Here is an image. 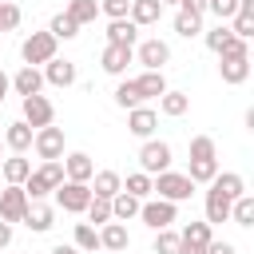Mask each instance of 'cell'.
<instances>
[{
  "mask_svg": "<svg viewBox=\"0 0 254 254\" xmlns=\"http://www.w3.org/2000/svg\"><path fill=\"white\" fill-rule=\"evenodd\" d=\"M171 163H175V151H171V143H163V139H143V147H139V171L143 175H163V171H171Z\"/></svg>",
  "mask_w": 254,
  "mask_h": 254,
  "instance_id": "3",
  "label": "cell"
},
{
  "mask_svg": "<svg viewBox=\"0 0 254 254\" xmlns=\"http://www.w3.org/2000/svg\"><path fill=\"white\" fill-rule=\"evenodd\" d=\"M179 12H190V16H202V12H206V0H179Z\"/></svg>",
  "mask_w": 254,
  "mask_h": 254,
  "instance_id": "46",
  "label": "cell"
},
{
  "mask_svg": "<svg viewBox=\"0 0 254 254\" xmlns=\"http://www.w3.org/2000/svg\"><path fill=\"white\" fill-rule=\"evenodd\" d=\"M139 198L135 194H127V190H119L115 198H111V222H131V218H139Z\"/></svg>",
  "mask_w": 254,
  "mask_h": 254,
  "instance_id": "27",
  "label": "cell"
},
{
  "mask_svg": "<svg viewBox=\"0 0 254 254\" xmlns=\"http://www.w3.org/2000/svg\"><path fill=\"white\" fill-rule=\"evenodd\" d=\"M56 48H60V40L52 32H32L20 44V60H24V67H44L48 60H56Z\"/></svg>",
  "mask_w": 254,
  "mask_h": 254,
  "instance_id": "2",
  "label": "cell"
},
{
  "mask_svg": "<svg viewBox=\"0 0 254 254\" xmlns=\"http://www.w3.org/2000/svg\"><path fill=\"white\" fill-rule=\"evenodd\" d=\"M83 214H87V226H95V230H99V226H107V222H111V202L91 194V202H87V210H83Z\"/></svg>",
  "mask_w": 254,
  "mask_h": 254,
  "instance_id": "35",
  "label": "cell"
},
{
  "mask_svg": "<svg viewBox=\"0 0 254 254\" xmlns=\"http://www.w3.org/2000/svg\"><path fill=\"white\" fill-rule=\"evenodd\" d=\"M127 20H131L135 28H151V24L163 20V4H159V0H131Z\"/></svg>",
  "mask_w": 254,
  "mask_h": 254,
  "instance_id": "19",
  "label": "cell"
},
{
  "mask_svg": "<svg viewBox=\"0 0 254 254\" xmlns=\"http://www.w3.org/2000/svg\"><path fill=\"white\" fill-rule=\"evenodd\" d=\"M52 194H56L60 210H67V214H83L87 202H91V187H87V183H67V179H64Z\"/></svg>",
  "mask_w": 254,
  "mask_h": 254,
  "instance_id": "6",
  "label": "cell"
},
{
  "mask_svg": "<svg viewBox=\"0 0 254 254\" xmlns=\"http://www.w3.org/2000/svg\"><path fill=\"white\" fill-rule=\"evenodd\" d=\"M218 56H250V44L246 40H238V36H230L226 44H222V52Z\"/></svg>",
  "mask_w": 254,
  "mask_h": 254,
  "instance_id": "44",
  "label": "cell"
},
{
  "mask_svg": "<svg viewBox=\"0 0 254 254\" xmlns=\"http://www.w3.org/2000/svg\"><path fill=\"white\" fill-rule=\"evenodd\" d=\"M0 175H4L8 187H24V179L32 175V163H28L24 155H8V159L0 163Z\"/></svg>",
  "mask_w": 254,
  "mask_h": 254,
  "instance_id": "26",
  "label": "cell"
},
{
  "mask_svg": "<svg viewBox=\"0 0 254 254\" xmlns=\"http://www.w3.org/2000/svg\"><path fill=\"white\" fill-rule=\"evenodd\" d=\"M24 210H28L24 187H4V190H0V222H20Z\"/></svg>",
  "mask_w": 254,
  "mask_h": 254,
  "instance_id": "11",
  "label": "cell"
},
{
  "mask_svg": "<svg viewBox=\"0 0 254 254\" xmlns=\"http://www.w3.org/2000/svg\"><path fill=\"white\" fill-rule=\"evenodd\" d=\"M202 36H206V48H210V52L218 56V52H222V44H226V40H230L234 32H230L226 24H214V28H210V32H202Z\"/></svg>",
  "mask_w": 254,
  "mask_h": 254,
  "instance_id": "41",
  "label": "cell"
},
{
  "mask_svg": "<svg viewBox=\"0 0 254 254\" xmlns=\"http://www.w3.org/2000/svg\"><path fill=\"white\" fill-rule=\"evenodd\" d=\"M12 246V222H0V250Z\"/></svg>",
  "mask_w": 254,
  "mask_h": 254,
  "instance_id": "47",
  "label": "cell"
},
{
  "mask_svg": "<svg viewBox=\"0 0 254 254\" xmlns=\"http://www.w3.org/2000/svg\"><path fill=\"white\" fill-rule=\"evenodd\" d=\"M159 111H163V115H171V119H179V115H187V111H190V95H187V91H171V87H167V91L159 95Z\"/></svg>",
  "mask_w": 254,
  "mask_h": 254,
  "instance_id": "28",
  "label": "cell"
},
{
  "mask_svg": "<svg viewBox=\"0 0 254 254\" xmlns=\"http://www.w3.org/2000/svg\"><path fill=\"white\" fill-rule=\"evenodd\" d=\"M107 44L135 48V44H139V28H135L131 20H107Z\"/></svg>",
  "mask_w": 254,
  "mask_h": 254,
  "instance_id": "24",
  "label": "cell"
},
{
  "mask_svg": "<svg viewBox=\"0 0 254 254\" xmlns=\"http://www.w3.org/2000/svg\"><path fill=\"white\" fill-rule=\"evenodd\" d=\"M159 4H163V8H167V4H179V0H159Z\"/></svg>",
  "mask_w": 254,
  "mask_h": 254,
  "instance_id": "50",
  "label": "cell"
},
{
  "mask_svg": "<svg viewBox=\"0 0 254 254\" xmlns=\"http://www.w3.org/2000/svg\"><path fill=\"white\" fill-rule=\"evenodd\" d=\"M131 60H135V48H119V44H107V48H103V56H99V67H103L107 75H123Z\"/></svg>",
  "mask_w": 254,
  "mask_h": 254,
  "instance_id": "15",
  "label": "cell"
},
{
  "mask_svg": "<svg viewBox=\"0 0 254 254\" xmlns=\"http://www.w3.org/2000/svg\"><path fill=\"white\" fill-rule=\"evenodd\" d=\"M87 187H91V194H95V198H107V202H111V198L123 190V179H119V171H95Z\"/></svg>",
  "mask_w": 254,
  "mask_h": 254,
  "instance_id": "21",
  "label": "cell"
},
{
  "mask_svg": "<svg viewBox=\"0 0 254 254\" xmlns=\"http://www.w3.org/2000/svg\"><path fill=\"white\" fill-rule=\"evenodd\" d=\"M202 222H210V226L214 222H230V198H222L214 187L206 190V218Z\"/></svg>",
  "mask_w": 254,
  "mask_h": 254,
  "instance_id": "29",
  "label": "cell"
},
{
  "mask_svg": "<svg viewBox=\"0 0 254 254\" xmlns=\"http://www.w3.org/2000/svg\"><path fill=\"white\" fill-rule=\"evenodd\" d=\"M131 83H135L139 99H159V95L167 91V75H163V71H143V75H135Z\"/></svg>",
  "mask_w": 254,
  "mask_h": 254,
  "instance_id": "25",
  "label": "cell"
},
{
  "mask_svg": "<svg viewBox=\"0 0 254 254\" xmlns=\"http://www.w3.org/2000/svg\"><path fill=\"white\" fill-rule=\"evenodd\" d=\"M155 127H159V111H155V107H131V111H127V131H131L135 139H151Z\"/></svg>",
  "mask_w": 254,
  "mask_h": 254,
  "instance_id": "14",
  "label": "cell"
},
{
  "mask_svg": "<svg viewBox=\"0 0 254 254\" xmlns=\"http://www.w3.org/2000/svg\"><path fill=\"white\" fill-rule=\"evenodd\" d=\"M60 183H64V163L52 159V163H40V167L24 179V194H28V202H40V198H48Z\"/></svg>",
  "mask_w": 254,
  "mask_h": 254,
  "instance_id": "1",
  "label": "cell"
},
{
  "mask_svg": "<svg viewBox=\"0 0 254 254\" xmlns=\"http://www.w3.org/2000/svg\"><path fill=\"white\" fill-rule=\"evenodd\" d=\"M99 254H107V250H99Z\"/></svg>",
  "mask_w": 254,
  "mask_h": 254,
  "instance_id": "52",
  "label": "cell"
},
{
  "mask_svg": "<svg viewBox=\"0 0 254 254\" xmlns=\"http://www.w3.org/2000/svg\"><path fill=\"white\" fill-rule=\"evenodd\" d=\"M127 246H131V234H127L123 222H107V226H99V250H107V254H123Z\"/></svg>",
  "mask_w": 254,
  "mask_h": 254,
  "instance_id": "18",
  "label": "cell"
},
{
  "mask_svg": "<svg viewBox=\"0 0 254 254\" xmlns=\"http://www.w3.org/2000/svg\"><path fill=\"white\" fill-rule=\"evenodd\" d=\"M202 254H238V250H234V242H218V238H210Z\"/></svg>",
  "mask_w": 254,
  "mask_h": 254,
  "instance_id": "45",
  "label": "cell"
},
{
  "mask_svg": "<svg viewBox=\"0 0 254 254\" xmlns=\"http://www.w3.org/2000/svg\"><path fill=\"white\" fill-rule=\"evenodd\" d=\"M60 163H64V179L67 183H91V175H95V163H91L87 151H71Z\"/></svg>",
  "mask_w": 254,
  "mask_h": 254,
  "instance_id": "10",
  "label": "cell"
},
{
  "mask_svg": "<svg viewBox=\"0 0 254 254\" xmlns=\"http://www.w3.org/2000/svg\"><path fill=\"white\" fill-rule=\"evenodd\" d=\"M40 75H44V83H52V87H71V83L79 79L75 64H71V60H60V56H56V60H48Z\"/></svg>",
  "mask_w": 254,
  "mask_h": 254,
  "instance_id": "13",
  "label": "cell"
},
{
  "mask_svg": "<svg viewBox=\"0 0 254 254\" xmlns=\"http://www.w3.org/2000/svg\"><path fill=\"white\" fill-rule=\"evenodd\" d=\"M135 60L143 64V71H163L167 64H171V44L167 40H143V44H135Z\"/></svg>",
  "mask_w": 254,
  "mask_h": 254,
  "instance_id": "7",
  "label": "cell"
},
{
  "mask_svg": "<svg viewBox=\"0 0 254 254\" xmlns=\"http://www.w3.org/2000/svg\"><path fill=\"white\" fill-rule=\"evenodd\" d=\"M155 254H179V230H155Z\"/></svg>",
  "mask_w": 254,
  "mask_h": 254,
  "instance_id": "40",
  "label": "cell"
},
{
  "mask_svg": "<svg viewBox=\"0 0 254 254\" xmlns=\"http://www.w3.org/2000/svg\"><path fill=\"white\" fill-rule=\"evenodd\" d=\"M218 75H222V83H230V87L246 83V79H250V56H218Z\"/></svg>",
  "mask_w": 254,
  "mask_h": 254,
  "instance_id": "12",
  "label": "cell"
},
{
  "mask_svg": "<svg viewBox=\"0 0 254 254\" xmlns=\"http://www.w3.org/2000/svg\"><path fill=\"white\" fill-rule=\"evenodd\" d=\"M71 246H75L79 254H99V230H95V226H87V222H75Z\"/></svg>",
  "mask_w": 254,
  "mask_h": 254,
  "instance_id": "30",
  "label": "cell"
},
{
  "mask_svg": "<svg viewBox=\"0 0 254 254\" xmlns=\"http://www.w3.org/2000/svg\"><path fill=\"white\" fill-rule=\"evenodd\" d=\"M123 190L127 194H135L139 202L151 194V175H143V171H135V175H127V183H123Z\"/></svg>",
  "mask_w": 254,
  "mask_h": 254,
  "instance_id": "39",
  "label": "cell"
},
{
  "mask_svg": "<svg viewBox=\"0 0 254 254\" xmlns=\"http://www.w3.org/2000/svg\"><path fill=\"white\" fill-rule=\"evenodd\" d=\"M127 8H131V0H99V12L107 20H127Z\"/></svg>",
  "mask_w": 254,
  "mask_h": 254,
  "instance_id": "42",
  "label": "cell"
},
{
  "mask_svg": "<svg viewBox=\"0 0 254 254\" xmlns=\"http://www.w3.org/2000/svg\"><path fill=\"white\" fill-rule=\"evenodd\" d=\"M48 254H79V250H75V246H71V242H56V246H52V250H48Z\"/></svg>",
  "mask_w": 254,
  "mask_h": 254,
  "instance_id": "48",
  "label": "cell"
},
{
  "mask_svg": "<svg viewBox=\"0 0 254 254\" xmlns=\"http://www.w3.org/2000/svg\"><path fill=\"white\" fill-rule=\"evenodd\" d=\"M32 135H36V131H32L24 119H16V123H8V131H4L0 139H4V147H8L12 155H28V151H32Z\"/></svg>",
  "mask_w": 254,
  "mask_h": 254,
  "instance_id": "16",
  "label": "cell"
},
{
  "mask_svg": "<svg viewBox=\"0 0 254 254\" xmlns=\"http://www.w3.org/2000/svg\"><path fill=\"white\" fill-rule=\"evenodd\" d=\"M230 222L254 226V194H238V198L230 202Z\"/></svg>",
  "mask_w": 254,
  "mask_h": 254,
  "instance_id": "33",
  "label": "cell"
},
{
  "mask_svg": "<svg viewBox=\"0 0 254 254\" xmlns=\"http://www.w3.org/2000/svg\"><path fill=\"white\" fill-rule=\"evenodd\" d=\"M151 190H155L159 198H167V202H183V198L194 194V183H190L183 171H163V175L151 179Z\"/></svg>",
  "mask_w": 254,
  "mask_h": 254,
  "instance_id": "4",
  "label": "cell"
},
{
  "mask_svg": "<svg viewBox=\"0 0 254 254\" xmlns=\"http://www.w3.org/2000/svg\"><path fill=\"white\" fill-rule=\"evenodd\" d=\"M234 8H238V0H206V12H214L218 24H226L234 16Z\"/></svg>",
  "mask_w": 254,
  "mask_h": 254,
  "instance_id": "43",
  "label": "cell"
},
{
  "mask_svg": "<svg viewBox=\"0 0 254 254\" xmlns=\"http://www.w3.org/2000/svg\"><path fill=\"white\" fill-rule=\"evenodd\" d=\"M32 234H48L52 226H56V210L52 206H44V202H28V210H24V218H20Z\"/></svg>",
  "mask_w": 254,
  "mask_h": 254,
  "instance_id": "17",
  "label": "cell"
},
{
  "mask_svg": "<svg viewBox=\"0 0 254 254\" xmlns=\"http://www.w3.org/2000/svg\"><path fill=\"white\" fill-rule=\"evenodd\" d=\"M139 218H143L151 230H167V226L179 222V202H167V198H143Z\"/></svg>",
  "mask_w": 254,
  "mask_h": 254,
  "instance_id": "5",
  "label": "cell"
},
{
  "mask_svg": "<svg viewBox=\"0 0 254 254\" xmlns=\"http://www.w3.org/2000/svg\"><path fill=\"white\" fill-rule=\"evenodd\" d=\"M210 159H218L214 139H210V135H194V139H190V163H210Z\"/></svg>",
  "mask_w": 254,
  "mask_h": 254,
  "instance_id": "36",
  "label": "cell"
},
{
  "mask_svg": "<svg viewBox=\"0 0 254 254\" xmlns=\"http://www.w3.org/2000/svg\"><path fill=\"white\" fill-rule=\"evenodd\" d=\"M175 32H179L183 40H190V36H202V16H190V12H175Z\"/></svg>",
  "mask_w": 254,
  "mask_h": 254,
  "instance_id": "37",
  "label": "cell"
},
{
  "mask_svg": "<svg viewBox=\"0 0 254 254\" xmlns=\"http://www.w3.org/2000/svg\"><path fill=\"white\" fill-rule=\"evenodd\" d=\"M12 79V91L20 95V99H28V95H40L44 91V75H40V67H20L16 75H8Z\"/></svg>",
  "mask_w": 254,
  "mask_h": 254,
  "instance_id": "20",
  "label": "cell"
},
{
  "mask_svg": "<svg viewBox=\"0 0 254 254\" xmlns=\"http://www.w3.org/2000/svg\"><path fill=\"white\" fill-rule=\"evenodd\" d=\"M64 127H40L36 135H32V151L44 159V163H52V159H64Z\"/></svg>",
  "mask_w": 254,
  "mask_h": 254,
  "instance_id": "8",
  "label": "cell"
},
{
  "mask_svg": "<svg viewBox=\"0 0 254 254\" xmlns=\"http://www.w3.org/2000/svg\"><path fill=\"white\" fill-rule=\"evenodd\" d=\"M48 32H52L56 40H75V36H79V24H75L67 12H56L52 24H48Z\"/></svg>",
  "mask_w": 254,
  "mask_h": 254,
  "instance_id": "34",
  "label": "cell"
},
{
  "mask_svg": "<svg viewBox=\"0 0 254 254\" xmlns=\"http://www.w3.org/2000/svg\"><path fill=\"white\" fill-rule=\"evenodd\" d=\"M0 163H4V139H0Z\"/></svg>",
  "mask_w": 254,
  "mask_h": 254,
  "instance_id": "51",
  "label": "cell"
},
{
  "mask_svg": "<svg viewBox=\"0 0 254 254\" xmlns=\"http://www.w3.org/2000/svg\"><path fill=\"white\" fill-rule=\"evenodd\" d=\"M20 20H24L20 4H12V0H0V32H16V28H20Z\"/></svg>",
  "mask_w": 254,
  "mask_h": 254,
  "instance_id": "38",
  "label": "cell"
},
{
  "mask_svg": "<svg viewBox=\"0 0 254 254\" xmlns=\"http://www.w3.org/2000/svg\"><path fill=\"white\" fill-rule=\"evenodd\" d=\"M206 187H214V190H218L222 198H230V202H234L238 194H246V179H242L238 171H222V175H214Z\"/></svg>",
  "mask_w": 254,
  "mask_h": 254,
  "instance_id": "22",
  "label": "cell"
},
{
  "mask_svg": "<svg viewBox=\"0 0 254 254\" xmlns=\"http://www.w3.org/2000/svg\"><path fill=\"white\" fill-rule=\"evenodd\" d=\"M111 99H115V107H123V111L143 107V99H139V91H135V83H131V79H119V83H115V91H111Z\"/></svg>",
  "mask_w": 254,
  "mask_h": 254,
  "instance_id": "32",
  "label": "cell"
},
{
  "mask_svg": "<svg viewBox=\"0 0 254 254\" xmlns=\"http://www.w3.org/2000/svg\"><path fill=\"white\" fill-rule=\"evenodd\" d=\"M52 119H56V107H52L48 95H28V99H24V123H28L32 131L52 127Z\"/></svg>",
  "mask_w": 254,
  "mask_h": 254,
  "instance_id": "9",
  "label": "cell"
},
{
  "mask_svg": "<svg viewBox=\"0 0 254 254\" xmlns=\"http://www.w3.org/2000/svg\"><path fill=\"white\" fill-rule=\"evenodd\" d=\"M8 91H12V79H8V75H4V71H0V103H4V99H8Z\"/></svg>",
  "mask_w": 254,
  "mask_h": 254,
  "instance_id": "49",
  "label": "cell"
},
{
  "mask_svg": "<svg viewBox=\"0 0 254 254\" xmlns=\"http://www.w3.org/2000/svg\"><path fill=\"white\" fill-rule=\"evenodd\" d=\"M64 12L83 28V24H95V16H99V0H67Z\"/></svg>",
  "mask_w": 254,
  "mask_h": 254,
  "instance_id": "31",
  "label": "cell"
},
{
  "mask_svg": "<svg viewBox=\"0 0 254 254\" xmlns=\"http://www.w3.org/2000/svg\"><path fill=\"white\" fill-rule=\"evenodd\" d=\"M234 24H230V32L238 36V40H246L250 44V36H254V0H238V8H234V16H230Z\"/></svg>",
  "mask_w": 254,
  "mask_h": 254,
  "instance_id": "23",
  "label": "cell"
}]
</instances>
